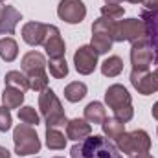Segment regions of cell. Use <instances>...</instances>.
<instances>
[{
    "label": "cell",
    "mask_w": 158,
    "mask_h": 158,
    "mask_svg": "<svg viewBox=\"0 0 158 158\" xmlns=\"http://www.w3.org/2000/svg\"><path fill=\"white\" fill-rule=\"evenodd\" d=\"M19 119H20L22 123H26V125H31V127H37L40 123L39 112H37L33 107H30V105L19 109Z\"/></svg>",
    "instance_id": "obj_27"
},
{
    "label": "cell",
    "mask_w": 158,
    "mask_h": 158,
    "mask_svg": "<svg viewBox=\"0 0 158 158\" xmlns=\"http://www.w3.org/2000/svg\"><path fill=\"white\" fill-rule=\"evenodd\" d=\"M0 158H11V153L6 147H0Z\"/></svg>",
    "instance_id": "obj_33"
},
{
    "label": "cell",
    "mask_w": 158,
    "mask_h": 158,
    "mask_svg": "<svg viewBox=\"0 0 158 158\" xmlns=\"http://www.w3.org/2000/svg\"><path fill=\"white\" fill-rule=\"evenodd\" d=\"M13 143H15V153L19 156H30L40 151V140L37 136V131L26 123H20L15 127Z\"/></svg>",
    "instance_id": "obj_6"
},
{
    "label": "cell",
    "mask_w": 158,
    "mask_h": 158,
    "mask_svg": "<svg viewBox=\"0 0 158 158\" xmlns=\"http://www.w3.org/2000/svg\"><path fill=\"white\" fill-rule=\"evenodd\" d=\"M101 129H103V134L109 140L116 142L119 136L125 132V123L118 118H105V121L101 123Z\"/></svg>",
    "instance_id": "obj_19"
},
{
    "label": "cell",
    "mask_w": 158,
    "mask_h": 158,
    "mask_svg": "<svg viewBox=\"0 0 158 158\" xmlns=\"http://www.w3.org/2000/svg\"><path fill=\"white\" fill-rule=\"evenodd\" d=\"M155 61V53H153V48L149 44V39L138 40L132 44L131 48V64H132V70L136 72H147L149 66L153 64Z\"/></svg>",
    "instance_id": "obj_8"
},
{
    "label": "cell",
    "mask_w": 158,
    "mask_h": 158,
    "mask_svg": "<svg viewBox=\"0 0 158 158\" xmlns=\"http://www.w3.org/2000/svg\"><path fill=\"white\" fill-rule=\"evenodd\" d=\"M24 101V92L13 86H6L2 92V103L6 109H19Z\"/></svg>",
    "instance_id": "obj_20"
},
{
    "label": "cell",
    "mask_w": 158,
    "mask_h": 158,
    "mask_svg": "<svg viewBox=\"0 0 158 158\" xmlns=\"http://www.w3.org/2000/svg\"><path fill=\"white\" fill-rule=\"evenodd\" d=\"M105 103L109 105V109H112L114 118L121 119L123 123L131 121L134 116L132 98L123 85H110L105 90Z\"/></svg>",
    "instance_id": "obj_2"
},
{
    "label": "cell",
    "mask_w": 158,
    "mask_h": 158,
    "mask_svg": "<svg viewBox=\"0 0 158 158\" xmlns=\"http://www.w3.org/2000/svg\"><path fill=\"white\" fill-rule=\"evenodd\" d=\"M131 85L138 90L142 96H151L158 92V66L155 72H131Z\"/></svg>",
    "instance_id": "obj_10"
},
{
    "label": "cell",
    "mask_w": 158,
    "mask_h": 158,
    "mask_svg": "<svg viewBox=\"0 0 158 158\" xmlns=\"http://www.w3.org/2000/svg\"><path fill=\"white\" fill-rule=\"evenodd\" d=\"M119 2H131V4H143V0H105V4H119Z\"/></svg>",
    "instance_id": "obj_32"
},
{
    "label": "cell",
    "mask_w": 158,
    "mask_h": 158,
    "mask_svg": "<svg viewBox=\"0 0 158 158\" xmlns=\"http://www.w3.org/2000/svg\"><path fill=\"white\" fill-rule=\"evenodd\" d=\"M151 114H153V118L158 119V101L153 105V109H151Z\"/></svg>",
    "instance_id": "obj_34"
},
{
    "label": "cell",
    "mask_w": 158,
    "mask_h": 158,
    "mask_svg": "<svg viewBox=\"0 0 158 158\" xmlns=\"http://www.w3.org/2000/svg\"><path fill=\"white\" fill-rule=\"evenodd\" d=\"M72 158H123L112 140L101 134H90L70 149Z\"/></svg>",
    "instance_id": "obj_1"
},
{
    "label": "cell",
    "mask_w": 158,
    "mask_h": 158,
    "mask_svg": "<svg viewBox=\"0 0 158 158\" xmlns=\"http://www.w3.org/2000/svg\"><path fill=\"white\" fill-rule=\"evenodd\" d=\"M140 158H155V156H151V155L147 153V155H143V156H140Z\"/></svg>",
    "instance_id": "obj_35"
},
{
    "label": "cell",
    "mask_w": 158,
    "mask_h": 158,
    "mask_svg": "<svg viewBox=\"0 0 158 158\" xmlns=\"http://www.w3.org/2000/svg\"><path fill=\"white\" fill-rule=\"evenodd\" d=\"M57 15L68 24H79L86 17V6L83 0H61L57 6Z\"/></svg>",
    "instance_id": "obj_9"
},
{
    "label": "cell",
    "mask_w": 158,
    "mask_h": 158,
    "mask_svg": "<svg viewBox=\"0 0 158 158\" xmlns=\"http://www.w3.org/2000/svg\"><path fill=\"white\" fill-rule=\"evenodd\" d=\"M85 96H86V85L81 83V81H74V83H70V85L64 86V98L70 103H77Z\"/></svg>",
    "instance_id": "obj_25"
},
{
    "label": "cell",
    "mask_w": 158,
    "mask_h": 158,
    "mask_svg": "<svg viewBox=\"0 0 158 158\" xmlns=\"http://www.w3.org/2000/svg\"><path fill=\"white\" fill-rule=\"evenodd\" d=\"M74 64L81 76H90L98 66V53L92 46H81L74 53Z\"/></svg>",
    "instance_id": "obj_12"
},
{
    "label": "cell",
    "mask_w": 158,
    "mask_h": 158,
    "mask_svg": "<svg viewBox=\"0 0 158 158\" xmlns=\"http://www.w3.org/2000/svg\"><path fill=\"white\" fill-rule=\"evenodd\" d=\"M123 13H125V9H123V6H119V4H105V6L101 7V17L107 19V20H112V22L119 20V19L123 17Z\"/></svg>",
    "instance_id": "obj_28"
},
{
    "label": "cell",
    "mask_w": 158,
    "mask_h": 158,
    "mask_svg": "<svg viewBox=\"0 0 158 158\" xmlns=\"http://www.w3.org/2000/svg\"><path fill=\"white\" fill-rule=\"evenodd\" d=\"M48 70H50V76L55 79H63L68 76V64H66V59L64 57H57V59H50L46 63Z\"/></svg>",
    "instance_id": "obj_26"
},
{
    "label": "cell",
    "mask_w": 158,
    "mask_h": 158,
    "mask_svg": "<svg viewBox=\"0 0 158 158\" xmlns=\"http://www.w3.org/2000/svg\"><path fill=\"white\" fill-rule=\"evenodd\" d=\"M107 118V110L103 107V103L99 101H90L86 107H85V119L88 123H94V125H101Z\"/></svg>",
    "instance_id": "obj_18"
},
{
    "label": "cell",
    "mask_w": 158,
    "mask_h": 158,
    "mask_svg": "<svg viewBox=\"0 0 158 158\" xmlns=\"http://www.w3.org/2000/svg\"><path fill=\"white\" fill-rule=\"evenodd\" d=\"M112 39L114 42H138L147 39V30L142 19H125L112 22Z\"/></svg>",
    "instance_id": "obj_5"
},
{
    "label": "cell",
    "mask_w": 158,
    "mask_h": 158,
    "mask_svg": "<svg viewBox=\"0 0 158 158\" xmlns=\"http://www.w3.org/2000/svg\"><path fill=\"white\" fill-rule=\"evenodd\" d=\"M46 26L48 24H42V22H26L22 26V40L30 46H40L44 42Z\"/></svg>",
    "instance_id": "obj_15"
},
{
    "label": "cell",
    "mask_w": 158,
    "mask_h": 158,
    "mask_svg": "<svg viewBox=\"0 0 158 158\" xmlns=\"http://www.w3.org/2000/svg\"><path fill=\"white\" fill-rule=\"evenodd\" d=\"M39 109L40 114L46 121V127H64L68 123L66 114H64V109L57 98V94L52 90V88H44L39 94Z\"/></svg>",
    "instance_id": "obj_3"
},
{
    "label": "cell",
    "mask_w": 158,
    "mask_h": 158,
    "mask_svg": "<svg viewBox=\"0 0 158 158\" xmlns=\"http://www.w3.org/2000/svg\"><path fill=\"white\" fill-rule=\"evenodd\" d=\"M66 140L64 134L55 129V127H46V147L52 149V151H61L66 147Z\"/></svg>",
    "instance_id": "obj_21"
},
{
    "label": "cell",
    "mask_w": 158,
    "mask_h": 158,
    "mask_svg": "<svg viewBox=\"0 0 158 158\" xmlns=\"http://www.w3.org/2000/svg\"><path fill=\"white\" fill-rule=\"evenodd\" d=\"M143 6L147 11H158V0H143Z\"/></svg>",
    "instance_id": "obj_31"
},
{
    "label": "cell",
    "mask_w": 158,
    "mask_h": 158,
    "mask_svg": "<svg viewBox=\"0 0 158 158\" xmlns=\"http://www.w3.org/2000/svg\"><path fill=\"white\" fill-rule=\"evenodd\" d=\"M4 83L6 86H13V88H19L22 92H26L30 88V83H28V77L24 72H17V70H11L4 76Z\"/></svg>",
    "instance_id": "obj_24"
},
{
    "label": "cell",
    "mask_w": 158,
    "mask_h": 158,
    "mask_svg": "<svg viewBox=\"0 0 158 158\" xmlns=\"http://www.w3.org/2000/svg\"><path fill=\"white\" fill-rule=\"evenodd\" d=\"M19 55V44L17 40L11 39V37H4L0 39V57L6 61V63H13Z\"/></svg>",
    "instance_id": "obj_23"
},
{
    "label": "cell",
    "mask_w": 158,
    "mask_h": 158,
    "mask_svg": "<svg viewBox=\"0 0 158 158\" xmlns=\"http://www.w3.org/2000/svg\"><path fill=\"white\" fill-rule=\"evenodd\" d=\"M26 77H28V83H30V88L35 90V92H42L44 88H48V74L46 72L30 74Z\"/></svg>",
    "instance_id": "obj_29"
},
{
    "label": "cell",
    "mask_w": 158,
    "mask_h": 158,
    "mask_svg": "<svg viewBox=\"0 0 158 158\" xmlns=\"http://www.w3.org/2000/svg\"><path fill=\"white\" fill-rule=\"evenodd\" d=\"M42 46H44V50H46V53H48L50 59L64 57V53H66V46H64V40L61 37V31L53 24L46 26V35H44Z\"/></svg>",
    "instance_id": "obj_11"
},
{
    "label": "cell",
    "mask_w": 158,
    "mask_h": 158,
    "mask_svg": "<svg viewBox=\"0 0 158 158\" xmlns=\"http://www.w3.org/2000/svg\"><path fill=\"white\" fill-rule=\"evenodd\" d=\"M112 44H114L112 20H107V19L99 17L92 24V42H90V46L96 50L98 55H103V53H109L112 50Z\"/></svg>",
    "instance_id": "obj_7"
},
{
    "label": "cell",
    "mask_w": 158,
    "mask_h": 158,
    "mask_svg": "<svg viewBox=\"0 0 158 158\" xmlns=\"http://www.w3.org/2000/svg\"><path fill=\"white\" fill-rule=\"evenodd\" d=\"M92 134V125L86 119L74 118L66 123V138L74 140V142H81L85 138H88Z\"/></svg>",
    "instance_id": "obj_16"
},
{
    "label": "cell",
    "mask_w": 158,
    "mask_h": 158,
    "mask_svg": "<svg viewBox=\"0 0 158 158\" xmlns=\"http://www.w3.org/2000/svg\"><path fill=\"white\" fill-rule=\"evenodd\" d=\"M20 20H22L20 11H17L13 6H2L0 7V35H13Z\"/></svg>",
    "instance_id": "obj_14"
},
{
    "label": "cell",
    "mask_w": 158,
    "mask_h": 158,
    "mask_svg": "<svg viewBox=\"0 0 158 158\" xmlns=\"http://www.w3.org/2000/svg\"><path fill=\"white\" fill-rule=\"evenodd\" d=\"M116 147L119 149V153H123L129 158H140L149 153L151 149V138L145 131L136 129L131 132H123L116 140Z\"/></svg>",
    "instance_id": "obj_4"
},
{
    "label": "cell",
    "mask_w": 158,
    "mask_h": 158,
    "mask_svg": "<svg viewBox=\"0 0 158 158\" xmlns=\"http://www.w3.org/2000/svg\"><path fill=\"white\" fill-rule=\"evenodd\" d=\"M11 112H9V109H6L4 105L0 107V131L2 132H6V131H9L11 129Z\"/></svg>",
    "instance_id": "obj_30"
},
{
    "label": "cell",
    "mask_w": 158,
    "mask_h": 158,
    "mask_svg": "<svg viewBox=\"0 0 158 158\" xmlns=\"http://www.w3.org/2000/svg\"><path fill=\"white\" fill-rule=\"evenodd\" d=\"M123 72V61L118 55H110L101 63V74L105 77H116Z\"/></svg>",
    "instance_id": "obj_22"
},
{
    "label": "cell",
    "mask_w": 158,
    "mask_h": 158,
    "mask_svg": "<svg viewBox=\"0 0 158 158\" xmlns=\"http://www.w3.org/2000/svg\"><path fill=\"white\" fill-rule=\"evenodd\" d=\"M140 19L145 24L147 39H149V44H151L153 53H155V63L158 64V11H147V9H143Z\"/></svg>",
    "instance_id": "obj_13"
},
{
    "label": "cell",
    "mask_w": 158,
    "mask_h": 158,
    "mask_svg": "<svg viewBox=\"0 0 158 158\" xmlns=\"http://www.w3.org/2000/svg\"><path fill=\"white\" fill-rule=\"evenodd\" d=\"M20 66H22V72H24L26 76L37 74V72H46V59H44V55H42L40 52L31 50V52H28V53L22 57Z\"/></svg>",
    "instance_id": "obj_17"
},
{
    "label": "cell",
    "mask_w": 158,
    "mask_h": 158,
    "mask_svg": "<svg viewBox=\"0 0 158 158\" xmlns=\"http://www.w3.org/2000/svg\"><path fill=\"white\" fill-rule=\"evenodd\" d=\"M55 158H63V156H55Z\"/></svg>",
    "instance_id": "obj_36"
},
{
    "label": "cell",
    "mask_w": 158,
    "mask_h": 158,
    "mask_svg": "<svg viewBox=\"0 0 158 158\" xmlns=\"http://www.w3.org/2000/svg\"><path fill=\"white\" fill-rule=\"evenodd\" d=\"M0 2H6V0H0Z\"/></svg>",
    "instance_id": "obj_37"
}]
</instances>
